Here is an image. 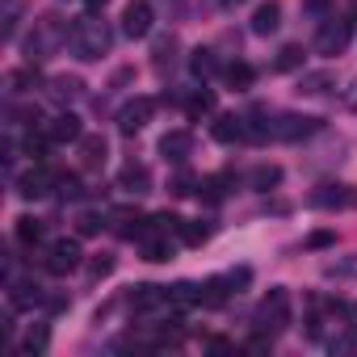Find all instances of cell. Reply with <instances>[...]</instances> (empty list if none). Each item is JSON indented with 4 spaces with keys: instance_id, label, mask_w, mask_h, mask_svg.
Here are the masks:
<instances>
[{
    "instance_id": "obj_1",
    "label": "cell",
    "mask_w": 357,
    "mask_h": 357,
    "mask_svg": "<svg viewBox=\"0 0 357 357\" xmlns=\"http://www.w3.org/2000/svg\"><path fill=\"white\" fill-rule=\"evenodd\" d=\"M109 43H114V34H109V26L97 17V9L72 22L68 47H72V55H76V59H84V63H97L101 55H109Z\"/></svg>"
},
{
    "instance_id": "obj_2",
    "label": "cell",
    "mask_w": 357,
    "mask_h": 357,
    "mask_svg": "<svg viewBox=\"0 0 357 357\" xmlns=\"http://www.w3.org/2000/svg\"><path fill=\"white\" fill-rule=\"evenodd\" d=\"M68 34H72V26L59 22V17H43V22H34V34H30V43H26V59H30V63L51 59V55L68 43Z\"/></svg>"
},
{
    "instance_id": "obj_3",
    "label": "cell",
    "mask_w": 357,
    "mask_h": 357,
    "mask_svg": "<svg viewBox=\"0 0 357 357\" xmlns=\"http://www.w3.org/2000/svg\"><path fill=\"white\" fill-rule=\"evenodd\" d=\"M252 324H257V332H265V336L286 332V328H290V294H286L282 286H273V290L261 298V307H257Z\"/></svg>"
},
{
    "instance_id": "obj_4",
    "label": "cell",
    "mask_w": 357,
    "mask_h": 357,
    "mask_svg": "<svg viewBox=\"0 0 357 357\" xmlns=\"http://www.w3.org/2000/svg\"><path fill=\"white\" fill-rule=\"evenodd\" d=\"M349 38H353V26L332 13V17H324V26H319V34H315V51L328 55V59H332V55H344V51H349Z\"/></svg>"
},
{
    "instance_id": "obj_5",
    "label": "cell",
    "mask_w": 357,
    "mask_h": 357,
    "mask_svg": "<svg viewBox=\"0 0 357 357\" xmlns=\"http://www.w3.org/2000/svg\"><path fill=\"white\" fill-rule=\"evenodd\" d=\"M80 261H84V252H80V244L76 240H55L51 244V252H47V273H55V278H63V273H72V269H80Z\"/></svg>"
},
{
    "instance_id": "obj_6",
    "label": "cell",
    "mask_w": 357,
    "mask_h": 357,
    "mask_svg": "<svg viewBox=\"0 0 357 357\" xmlns=\"http://www.w3.org/2000/svg\"><path fill=\"white\" fill-rule=\"evenodd\" d=\"M151 114H155V101H151V97H135V101H126V105L118 109V130H122V135H139V130L151 122Z\"/></svg>"
},
{
    "instance_id": "obj_7",
    "label": "cell",
    "mask_w": 357,
    "mask_h": 357,
    "mask_svg": "<svg viewBox=\"0 0 357 357\" xmlns=\"http://www.w3.org/2000/svg\"><path fill=\"white\" fill-rule=\"evenodd\" d=\"M151 22H155L151 0H130V5L122 9V34L126 38H147L151 34Z\"/></svg>"
},
{
    "instance_id": "obj_8",
    "label": "cell",
    "mask_w": 357,
    "mask_h": 357,
    "mask_svg": "<svg viewBox=\"0 0 357 357\" xmlns=\"http://www.w3.org/2000/svg\"><path fill=\"white\" fill-rule=\"evenodd\" d=\"M319 126H324V122H319V118H311V114H278V122H273L278 139H286V143H298V139L315 135Z\"/></svg>"
},
{
    "instance_id": "obj_9",
    "label": "cell",
    "mask_w": 357,
    "mask_h": 357,
    "mask_svg": "<svg viewBox=\"0 0 357 357\" xmlns=\"http://www.w3.org/2000/svg\"><path fill=\"white\" fill-rule=\"evenodd\" d=\"M130 307H135V315H151V311H172V298H168L164 286L143 282V286L130 290Z\"/></svg>"
},
{
    "instance_id": "obj_10",
    "label": "cell",
    "mask_w": 357,
    "mask_h": 357,
    "mask_svg": "<svg viewBox=\"0 0 357 357\" xmlns=\"http://www.w3.org/2000/svg\"><path fill=\"white\" fill-rule=\"evenodd\" d=\"M55 185H59V172H51V168L34 164V168H30V172L22 176V181H17V194L34 202V198H47V194H51Z\"/></svg>"
},
{
    "instance_id": "obj_11",
    "label": "cell",
    "mask_w": 357,
    "mask_h": 357,
    "mask_svg": "<svg viewBox=\"0 0 357 357\" xmlns=\"http://www.w3.org/2000/svg\"><path fill=\"white\" fill-rule=\"evenodd\" d=\"M353 202H357V194H353L349 185H332V181H328V185H315V190H311V206H315V211H344V206H353Z\"/></svg>"
},
{
    "instance_id": "obj_12",
    "label": "cell",
    "mask_w": 357,
    "mask_h": 357,
    "mask_svg": "<svg viewBox=\"0 0 357 357\" xmlns=\"http://www.w3.org/2000/svg\"><path fill=\"white\" fill-rule=\"evenodd\" d=\"M76 151H80V168H84V172H97V168H105V160H109V143H105L101 135H80Z\"/></svg>"
},
{
    "instance_id": "obj_13",
    "label": "cell",
    "mask_w": 357,
    "mask_h": 357,
    "mask_svg": "<svg viewBox=\"0 0 357 357\" xmlns=\"http://www.w3.org/2000/svg\"><path fill=\"white\" fill-rule=\"evenodd\" d=\"M160 155H164L168 164H185V160L194 155V135H190V130H168V135L160 139Z\"/></svg>"
},
{
    "instance_id": "obj_14",
    "label": "cell",
    "mask_w": 357,
    "mask_h": 357,
    "mask_svg": "<svg viewBox=\"0 0 357 357\" xmlns=\"http://www.w3.org/2000/svg\"><path fill=\"white\" fill-rule=\"evenodd\" d=\"M47 135H51V143H80V135H84V126H80V118L72 114V109H63V114H55L47 126H43Z\"/></svg>"
},
{
    "instance_id": "obj_15",
    "label": "cell",
    "mask_w": 357,
    "mask_h": 357,
    "mask_svg": "<svg viewBox=\"0 0 357 357\" xmlns=\"http://www.w3.org/2000/svg\"><path fill=\"white\" fill-rule=\"evenodd\" d=\"M47 97H51L55 105H72V101L84 97V80H80V76H51V80H47Z\"/></svg>"
},
{
    "instance_id": "obj_16",
    "label": "cell",
    "mask_w": 357,
    "mask_h": 357,
    "mask_svg": "<svg viewBox=\"0 0 357 357\" xmlns=\"http://www.w3.org/2000/svg\"><path fill=\"white\" fill-rule=\"evenodd\" d=\"M109 223H114V231H118L122 240H143V231H147V219H143L135 206H118V211L109 215Z\"/></svg>"
},
{
    "instance_id": "obj_17",
    "label": "cell",
    "mask_w": 357,
    "mask_h": 357,
    "mask_svg": "<svg viewBox=\"0 0 357 357\" xmlns=\"http://www.w3.org/2000/svg\"><path fill=\"white\" fill-rule=\"evenodd\" d=\"M43 286H34V282H9V307L13 311H34V307H43Z\"/></svg>"
},
{
    "instance_id": "obj_18",
    "label": "cell",
    "mask_w": 357,
    "mask_h": 357,
    "mask_svg": "<svg viewBox=\"0 0 357 357\" xmlns=\"http://www.w3.org/2000/svg\"><path fill=\"white\" fill-rule=\"evenodd\" d=\"M278 26H282V5H278V0H265V5H257V13H252V34L269 38Z\"/></svg>"
},
{
    "instance_id": "obj_19",
    "label": "cell",
    "mask_w": 357,
    "mask_h": 357,
    "mask_svg": "<svg viewBox=\"0 0 357 357\" xmlns=\"http://www.w3.org/2000/svg\"><path fill=\"white\" fill-rule=\"evenodd\" d=\"M118 190H126V194H147V190H151L147 164H126V168L118 172Z\"/></svg>"
},
{
    "instance_id": "obj_20",
    "label": "cell",
    "mask_w": 357,
    "mask_h": 357,
    "mask_svg": "<svg viewBox=\"0 0 357 357\" xmlns=\"http://www.w3.org/2000/svg\"><path fill=\"white\" fill-rule=\"evenodd\" d=\"M231 185H236L231 172H215V176H202L198 181V194H202V202H223L231 194Z\"/></svg>"
},
{
    "instance_id": "obj_21",
    "label": "cell",
    "mask_w": 357,
    "mask_h": 357,
    "mask_svg": "<svg viewBox=\"0 0 357 357\" xmlns=\"http://www.w3.org/2000/svg\"><path fill=\"white\" fill-rule=\"evenodd\" d=\"M211 135H215V143H240L244 139V118L240 114H219Z\"/></svg>"
},
{
    "instance_id": "obj_22",
    "label": "cell",
    "mask_w": 357,
    "mask_h": 357,
    "mask_svg": "<svg viewBox=\"0 0 357 357\" xmlns=\"http://www.w3.org/2000/svg\"><path fill=\"white\" fill-rule=\"evenodd\" d=\"M168 298H172V311L202 307V286H198V282H176V286L168 290Z\"/></svg>"
},
{
    "instance_id": "obj_23",
    "label": "cell",
    "mask_w": 357,
    "mask_h": 357,
    "mask_svg": "<svg viewBox=\"0 0 357 357\" xmlns=\"http://www.w3.org/2000/svg\"><path fill=\"white\" fill-rule=\"evenodd\" d=\"M332 84H336V76H332V72H303L294 93H298V97H324Z\"/></svg>"
},
{
    "instance_id": "obj_24",
    "label": "cell",
    "mask_w": 357,
    "mask_h": 357,
    "mask_svg": "<svg viewBox=\"0 0 357 357\" xmlns=\"http://www.w3.org/2000/svg\"><path fill=\"white\" fill-rule=\"evenodd\" d=\"M139 244H143V261H151V265H164V261H172V244H168V236H160V231H147Z\"/></svg>"
},
{
    "instance_id": "obj_25",
    "label": "cell",
    "mask_w": 357,
    "mask_h": 357,
    "mask_svg": "<svg viewBox=\"0 0 357 357\" xmlns=\"http://www.w3.org/2000/svg\"><path fill=\"white\" fill-rule=\"evenodd\" d=\"M231 294H240L236 286H231V278L223 273V278H211L206 286H202V307H223Z\"/></svg>"
},
{
    "instance_id": "obj_26",
    "label": "cell",
    "mask_w": 357,
    "mask_h": 357,
    "mask_svg": "<svg viewBox=\"0 0 357 357\" xmlns=\"http://www.w3.org/2000/svg\"><path fill=\"white\" fill-rule=\"evenodd\" d=\"M248 185H252L257 194L278 190V185H282V168H278V164H257V168L248 172Z\"/></svg>"
},
{
    "instance_id": "obj_27",
    "label": "cell",
    "mask_w": 357,
    "mask_h": 357,
    "mask_svg": "<svg viewBox=\"0 0 357 357\" xmlns=\"http://www.w3.org/2000/svg\"><path fill=\"white\" fill-rule=\"evenodd\" d=\"M176 236H181L190 248H198V244H206V240L215 236V223H206V219H190V223H181V231H176Z\"/></svg>"
},
{
    "instance_id": "obj_28",
    "label": "cell",
    "mask_w": 357,
    "mask_h": 357,
    "mask_svg": "<svg viewBox=\"0 0 357 357\" xmlns=\"http://www.w3.org/2000/svg\"><path fill=\"white\" fill-rule=\"evenodd\" d=\"M190 72H194L198 80H211V76L219 72V59H215V51H211V47H198V51L190 55Z\"/></svg>"
},
{
    "instance_id": "obj_29",
    "label": "cell",
    "mask_w": 357,
    "mask_h": 357,
    "mask_svg": "<svg viewBox=\"0 0 357 357\" xmlns=\"http://www.w3.org/2000/svg\"><path fill=\"white\" fill-rule=\"evenodd\" d=\"M303 59H307V51H303L298 43H286V47L278 51V59H273V72H298Z\"/></svg>"
},
{
    "instance_id": "obj_30",
    "label": "cell",
    "mask_w": 357,
    "mask_h": 357,
    "mask_svg": "<svg viewBox=\"0 0 357 357\" xmlns=\"http://www.w3.org/2000/svg\"><path fill=\"white\" fill-rule=\"evenodd\" d=\"M185 114H190V118H206V114H215V93H211V89H194V93L185 97Z\"/></svg>"
},
{
    "instance_id": "obj_31",
    "label": "cell",
    "mask_w": 357,
    "mask_h": 357,
    "mask_svg": "<svg viewBox=\"0 0 357 357\" xmlns=\"http://www.w3.org/2000/svg\"><path fill=\"white\" fill-rule=\"evenodd\" d=\"M43 236H47V227H43L38 219H30V215H26V219H17V244H22V248H38V244H43Z\"/></svg>"
},
{
    "instance_id": "obj_32",
    "label": "cell",
    "mask_w": 357,
    "mask_h": 357,
    "mask_svg": "<svg viewBox=\"0 0 357 357\" xmlns=\"http://www.w3.org/2000/svg\"><path fill=\"white\" fill-rule=\"evenodd\" d=\"M223 80H227L231 89H248V84L257 80V72H252V63L236 59V63H227V68H223Z\"/></svg>"
},
{
    "instance_id": "obj_33",
    "label": "cell",
    "mask_w": 357,
    "mask_h": 357,
    "mask_svg": "<svg viewBox=\"0 0 357 357\" xmlns=\"http://www.w3.org/2000/svg\"><path fill=\"white\" fill-rule=\"evenodd\" d=\"M47 349H51V332H47L43 324H38V328H30V332H26V340H22V353H26V357H38V353H47Z\"/></svg>"
},
{
    "instance_id": "obj_34",
    "label": "cell",
    "mask_w": 357,
    "mask_h": 357,
    "mask_svg": "<svg viewBox=\"0 0 357 357\" xmlns=\"http://www.w3.org/2000/svg\"><path fill=\"white\" fill-rule=\"evenodd\" d=\"M168 194H172V198H190V194H198V176H194V172H176L172 181H168Z\"/></svg>"
},
{
    "instance_id": "obj_35",
    "label": "cell",
    "mask_w": 357,
    "mask_h": 357,
    "mask_svg": "<svg viewBox=\"0 0 357 357\" xmlns=\"http://www.w3.org/2000/svg\"><path fill=\"white\" fill-rule=\"evenodd\" d=\"M34 80H38V76H34V63H30V68H17V72H9V80H5V84H9V97L26 93Z\"/></svg>"
},
{
    "instance_id": "obj_36",
    "label": "cell",
    "mask_w": 357,
    "mask_h": 357,
    "mask_svg": "<svg viewBox=\"0 0 357 357\" xmlns=\"http://www.w3.org/2000/svg\"><path fill=\"white\" fill-rule=\"evenodd\" d=\"M172 51H176V38H172V34H168V38H160V43H155V51H151V55H155V68H168V63H172Z\"/></svg>"
},
{
    "instance_id": "obj_37",
    "label": "cell",
    "mask_w": 357,
    "mask_h": 357,
    "mask_svg": "<svg viewBox=\"0 0 357 357\" xmlns=\"http://www.w3.org/2000/svg\"><path fill=\"white\" fill-rule=\"evenodd\" d=\"M109 273H114V257H105V252H101V257H93V261H89V278H93V282H101V278H109Z\"/></svg>"
},
{
    "instance_id": "obj_38",
    "label": "cell",
    "mask_w": 357,
    "mask_h": 357,
    "mask_svg": "<svg viewBox=\"0 0 357 357\" xmlns=\"http://www.w3.org/2000/svg\"><path fill=\"white\" fill-rule=\"evenodd\" d=\"M332 9H336V0H303L307 17H332Z\"/></svg>"
},
{
    "instance_id": "obj_39",
    "label": "cell",
    "mask_w": 357,
    "mask_h": 357,
    "mask_svg": "<svg viewBox=\"0 0 357 357\" xmlns=\"http://www.w3.org/2000/svg\"><path fill=\"white\" fill-rule=\"evenodd\" d=\"M101 227H105L101 215H80V219H76V231H80V236H97Z\"/></svg>"
},
{
    "instance_id": "obj_40",
    "label": "cell",
    "mask_w": 357,
    "mask_h": 357,
    "mask_svg": "<svg viewBox=\"0 0 357 357\" xmlns=\"http://www.w3.org/2000/svg\"><path fill=\"white\" fill-rule=\"evenodd\" d=\"M55 190H59V198H80V194H84L80 181H76V176H68V172L59 176V185H55Z\"/></svg>"
},
{
    "instance_id": "obj_41",
    "label": "cell",
    "mask_w": 357,
    "mask_h": 357,
    "mask_svg": "<svg viewBox=\"0 0 357 357\" xmlns=\"http://www.w3.org/2000/svg\"><path fill=\"white\" fill-rule=\"evenodd\" d=\"M332 244H336V231H315L307 240V248H332Z\"/></svg>"
},
{
    "instance_id": "obj_42",
    "label": "cell",
    "mask_w": 357,
    "mask_h": 357,
    "mask_svg": "<svg viewBox=\"0 0 357 357\" xmlns=\"http://www.w3.org/2000/svg\"><path fill=\"white\" fill-rule=\"evenodd\" d=\"M340 315L349 319V332L357 336V303H340Z\"/></svg>"
},
{
    "instance_id": "obj_43",
    "label": "cell",
    "mask_w": 357,
    "mask_h": 357,
    "mask_svg": "<svg viewBox=\"0 0 357 357\" xmlns=\"http://www.w3.org/2000/svg\"><path fill=\"white\" fill-rule=\"evenodd\" d=\"M344 109L349 114H357V76L349 80V89H344Z\"/></svg>"
},
{
    "instance_id": "obj_44",
    "label": "cell",
    "mask_w": 357,
    "mask_h": 357,
    "mask_svg": "<svg viewBox=\"0 0 357 357\" xmlns=\"http://www.w3.org/2000/svg\"><path fill=\"white\" fill-rule=\"evenodd\" d=\"M84 5H89V9H105V5H109V0H84Z\"/></svg>"
},
{
    "instance_id": "obj_45",
    "label": "cell",
    "mask_w": 357,
    "mask_h": 357,
    "mask_svg": "<svg viewBox=\"0 0 357 357\" xmlns=\"http://www.w3.org/2000/svg\"><path fill=\"white\" fill-rule=\"evenodd\" d=\"M223 5H244V0H223Z\"/></svg>"
}]
</instances>
